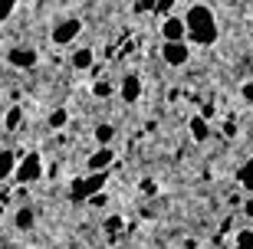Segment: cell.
Returning <instances> with one entry per match:
<instances>
[{"mask_svg":"<svg viewBox=\"0 0 253 249\" xmlns=\"http://www.w3.org/2000/svg\"><path fill=\"white\" fill-rule=\"evenodd\" d=\"M184 27H188V39H194L201 46H211V43H217V36H220L217 17L207 3H191V7L184 10Z\"/></svg>","mask_w":253,"mask_h":249,"instance_id":"obj_1","label":"cell"},{"mask_svg":"<svg viewBox=\"0 0 253 249\" xmlns=\"http://www.w3.org/2000/svg\"><path fill=\"white\" fill-rule=\"evenodd\" d=\"M105 184H109V171L105 174H85V177H76L73 184H69V197L76 203H85L92 200V197L105 194Z\"/></svg>","mask_w":253,"mask_h":249,"instance_id":"obj_2","label":"cell"},{"mask_svg":"<svg viewBox=\"0 0 253 249\" xmlns=\"http://www.w3.org/2000/svg\"><path fill=\"white\" fill-rule=\"evenodd\" d=\"M40 177H43V154L37 151H30V154L20 157V167H17V184H37Z\"/></svg>","mask_w":253,"mask_h":249,"instance_id":"obj_3","label":"cell"},{"mask_svg":"<svg viewBox=\"0 0 253 249\" xmlns=\"http://www.w3.org/2000/svg\"><path fill=\"white\" fill-rule=\"evenodd\" d=\"M79 33H83V20L69 17V20H59L56 27H53L49 39H53L56 46H69V43H76V36H79Z\"/></svg>","mask_w":253,"mask_h":249,"instance_id":"obj_4","label":"cell"},{"mask_svg":"<svg viewBox=\"0 0 253 249\" xmlns=\"http://www.w3.org/2000/svg\"><path fill=\"white\" fill-rule=\"evenodd\" d=\"M161 43H188V27H184V17H168L161 20Z\"/></svg>","mask_w":253,"mask_h":249,"instance_id":"obj_5","label":"cell"},{"mask_svg":"<svg viewBox=\"0 0 253 249\" xmlns=\"http://www.w3.org/2000/svg\"><path fill=\"white\" fill-rule=\"evenodd\" d=\"M161 59L171 69H181V66L191 63V46L188 43H161Z\"/></svg>","mask_w":253,"mask_h":249,"instance_id":"obj_6","label":"cell"},{"mask_svg":"<svg viewBox=\"0 0 253 249\" xmlns=\"http://www.w3.org/2000/svg\"><path fill=\"white\" fill-rule=\"evenodd\" d=\"M115 161V151L112 148H95L92 154L85 157V167H89V174H105Z\"/></svg>","mask_w":253,"mask_h":249,"instance_id":"obj_7","label":"cell"},{"mask_svg":"<svg viewBox=\"0 0 253 249\" xmlns=\"http://www.w3.org/2000/svg\"><path fill=\"white\" fill-rule=\"evenodd\" d=\"M7 63L17 66V69H33V66L40 63V53H37V49H30V46H13L7 53Z\"/></svg>","mask_w":253,"mask_h":249,"instance_id":"obj_8","label":"cell"},{"mask_svg":"<svg viewBox=\"0 0 253 249\" xmlns=\"http://www.w3.org/2000/svg\"><path fill=\"white\" fill-rule=\"evenodd\" d=\"M119 95H122V102H125V105H135V102L141 99V79H138L135 72L122 75V85H119Z\"/></svg>","mask_w":253,"mask_h":249,"instance_id":"obj_9","label":"cell"},{"mask_svg":"<svg viewBox=\"0 0 253 249\" xmlns=\"http://www.w3.org/2000/svg\"><path fill=\"white\" fill-rule=\"evenodd\" d=\"M13 226H17L20 233H27L37 226V210L30 207V203H23V207H17V213H13Z\"/></svg>","mask_w":253,"mask_h":249,"instance_id":"obj_10","label":"cell"},{"mask_svg":"<svg viewBox=\"0 0 253 249\" xmlns=\"http://www.w3.org/2000/svg\"><path fill=\"white\" fill-rule=\"evenodd\" d=\"M69 63H73V69H79V72H89V69L95 66V49H92V46H83V49H76Z\"/></svg>","mask_w":253,"mask_h":249,"instance_id":"obj_11","label":"cell"},{"mask_svg":"<svg viewBox=\"0 0 253 249\" xmlns=\"http://www.w3.org/2000/svg\"><path fill=\"white\" fill-rule=\"evenodd\" d=\"M188 131H191V141L204 144V141L211 138V121H207V118H201V115H194V118L188 121Z\"/></svg>","mask_w":253,"mask_h":249,"instance_id":"obj_12","label":"cell"},{"mask_svg":"<svg viewBox=\"0 0 253 249\" xmlns=\"http://www.w3.org/2000/svg\"><path fill=\"white\" fill-rule=\"evenodd\" d=\"M17 154L13 151H0V184L10 180V177H17Z\"/></svg>","mask_w":253,"mask_h":249,"instance_id":"obj_13","label":"cell"},{"mask_svg":"<svg viewBox=\"0 0 253 249\" xmlns=\"http://www.w3.org/2000/svg\"><path fill=\"white\" fill-rule=\"evenodd\" d=\"M23 125V108L20 105H10L7 115H3V131H17Z\"/></svg>","mask_w":253,"mask_h":249,"instance_id":"obj_14","label":"cell"},{"mask_svg":"<svg viewBox=\"0 0 253 249\" xmlns=\"http://www.w3.org/2000/svg\"><path fill=\"white\" fill-rule=\"evenodd\" d=\"M92 138H95V144H99V148H112L115 128H112V125H95V131H92Z\"/></svg>","mask_w":253,"mask_h":249,"instance_id":"obj_15","label":"cell"},{"mask_svg":"<svg viewBox=\"0 0 253 249\" xmlns=\"http://www.w3.org/2000/svg\"><path fill=\"white\" fill-rule=\"evenodd\" d=\"M49 128H53V131H63L66 128V125H69V111H66L63 108V105H56V108H53V111H49Z\"/></svg>","mask_w":253,"mask_h":249,"instance_id":"obj_16","label":"cell"},{"mask_svg":"<svg viewBox=\"0 0 253 249\" xmlns=\"http://www.w3.org/2000/svg\"><path fill=\"white\" fill-rule=\"evenodd\" d=\"M237 184L244 187V190H253V157L247 161V164H240V171H237Z\"/></svg>","mask_w":253,"mask_h":249,"instance_id":"obj_17","label":"cell"},{"mask_svg":"<svg viewBox=\"0 0 253 249\" xmlns=\"http://www.w3.org/2000/svg\"><path fill=\"white\" fill-rule=\"evenodd\" d=\"M112 92H115V85L109 82V79H102V75L92 82V95L95 99H112Z\"/></svg>","mask_w":253,"mask_h":249,"instance_id":"obj_18","label":"cell"},{"mask_svg":"<svg viewBox=\"0 0 253 249\" xmlns=\"http://www.w3.org/2000/svg\"><path fill=\"white\" fill-rule=\"evenodd\" d=\"M234 249H253V230H237L234 233Z\"/></svg>","mask_w":253,"mask_h":249,"instance_id":"obj_19","label":"cell"},{"mask_svg":"<svg viewBox=\"0 0 253 249\" xmlns=\"http://www.w3.org/2000/svg\"><path fill=\"white\" fill-rule=\"evenodd\" d=\"M13 10H17L13 0H0V23H7V20L13 17Z\"/></svg>","mask_w":253,"mask_h":249,"instance_id":"obj_20","label":"cell"},{"mask_svg":"<svg viewBox=\"0 0 253 249\" xmlns=\"http://www.w3.org/2000/svg\"><path fill=\"white\" fill-rule=\"evenodd\" d=\"M240 99H244L247 105H253V82H244V85H240Z\"/></svg>","mask_w":253,"mask_h":249,"instance_id":"obj_21","label":"cell"},{"mask_svg":"<svg viewBox=\"0 0 253 249\" xmlns=\"http://www.w3.org/2000/svg\"><path fill=\"white\" fill-rule=\"evenodd\" d=\"M141 190H145V194H155V180H148V177H145V180H141Z\"/></svg>","mask_w":253,"mask_h":249,"instance_id":"obj_22","label":"cell"},{"mask_svg":"<svg viewBox=\"0 0 253 249\" xmlns=\"http://www.w3.org/2000/svg\"><path fill=\"white\" fill-rule=\"evenodd\" d=\"M105 200H109V197H105V194H99V197H92L89 203H95V207H105Z\"/></svg>","mask_w":253,"mask_h":249,"instance_id":"obj_23","label":"cell"},{"mask_svg":"<svg viewBox=\"0 0 253 249\" xmlns=\"http://www.w3.org/2000/svg\"><path fill=\"white\" fill-rule=\"evenodd\" d=\"M244 213H247V216L253 220V200H247V203H244Z\"/></svg>","mask_w":253,"mask_h":249,"instance_id":"obj_24","label":"cell"},{"mask_svg":"<svg viewBox=\"0 0 253 249\" xmlns=\"http://www.w3.org/2000/svg\"><path fill=\"white\" fill-rule=\"evenodd\" d=\"M158 249H168V246H158Z\"/></svg>","mask_w":253,"mask_h":249,"instance_id":"obj_25","label":"cell"}]
</instances>
